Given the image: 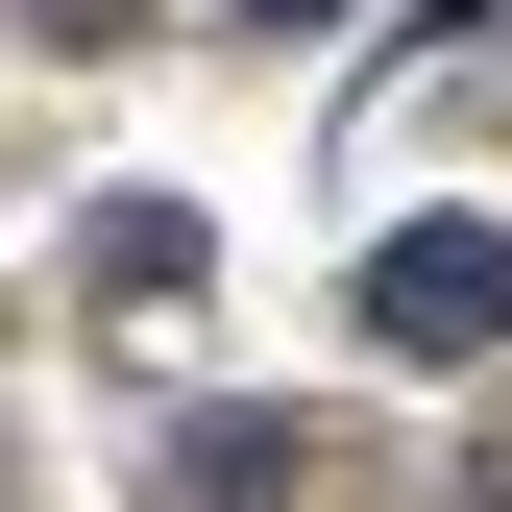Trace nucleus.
<instances>
[{"label":"nucleus","instance_id":"1","mask_svg":"<svg viewBox=\"0 0 512 512\" xmlns=\"http://www.w3.org/2000/svg\"><path fill=\"white\" fill-rule=\"evenodd\" d=\"M366 342L391 366H488L512 342V220H391L366 244Z\"/></svg>","mask_w":512,"mask_h":512},{"label":"nucleus","instance_id":"3","mask_svg":"<svg viewBox=\"0 0 512 512\" xmlns=\"http://www.w3.org/2000/svg\"><path fill=\"white\" fill-rule=\"evenodd\" d=\"M244 25H317V0H244Z\"/></svg>","mask_w":512,"mask_h":512},{"label":"nucleus","instance_id":"2","mask_svg":"<svg viewBox=\"0 0 512 512\" xmlns=\"http://www.w3.org/2000/svg\"><path fill=\"white\" fill-rule=\"evenodd\" d=\"M74 269H98L122 317H171V293H196V196H98V220H74Z\"/></svg>","mask_w":512,"mask_h":512}]
</instances>
